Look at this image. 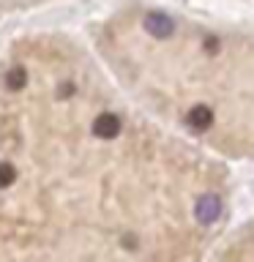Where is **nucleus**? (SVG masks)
<instances>
[{
    "label": "nucleus",
    "mask_w": 254,
    "mask_h": 262,
    "mask_svg": "<svg viewBox=\"0 0 254 262\" xmlns=\"http://www.w3.org/2000/svg\"><path fill=\"white\" fill-rule=\"evenodd\" d=\"M25 85H28V71H25V66H14V69H8L6 88L8 90H22Z\"/></svg>",
    "instance_id": "obj_5"
},
{
    "label": "nucleus",
    "mask_w": 254,
    "mask_h": 262,
    "mask_svg": "<svg viewBox=\"0 0 254 262\" xmlns=\"http://www.w3.org/2000/svg\"><path fill=\"white\" fill-rule=\"evenodd\" d=\"M118 131H120V118H118L115 112H101V115L93 120V134L101 137V139L118 137Z\"/></svg>",
    "instance_id": "obj_2"
},
{
    "label": "nucleus",
    "mask_w": 254,
    "mask_h": 262,
    "mask_svg": "<svg viewBox=\"0 0 254 262\" xmlns=\"http://www.w3.org/2000/svg\"><path fill=\"white\" fill-rule=\"evenodd\" d=\"M145 28H147V33H151V36H156V38H170L172 30H175V25H172L170 16H164V14H147Z\"/></svg>",
    "instance_id": "obj_3"
},
{
    "label": "nucleus",
    "mask_w": 254,
    "mask_h": 262,
    "mask_svg": "<svg viewBox=\"0 0 254 262\" xmlns=\"http://www.w3.org/2000/svg\"><path fill=\"white\" fill-rule=\"evenodd\" d=\"M188 126L197 128V131H205V128H210V123H213V112L208 110V106H194L192 112H188Z\"/></svg>",
    "instance_id": "obj_4"
},
{
    "label": "nucleus",
    "mask_w": 254,
    "mask_h": 262,
    "mask_svg": "<svg viewBox=\"0 0 254 262\" xmlns=\"http://www.w3.org/2000/svg\"><path fill=\"white\" fill-rule=\"evenodd\" d=\"M194 216L200 224H213L221 216V200L216 194H202L194 205Z\"/></svg>",
    "instance_id": "obj_1"
},
{
    "label": "nucleus",
    "mask_w": 254,
    "mask_h": 262,
    "mask_svg": "<svg viewBox=\"0 0 254 262\" xmlns=\"http://www.w3.org/2000/svg\"><path fill=\"white\" fill-rule=\"evenodd\" d=\"M14 180H16V169L8 161H3V164H0V188H8Z\"/></svg>",
    "instance_id": "obj_6"
}]
</instances>
